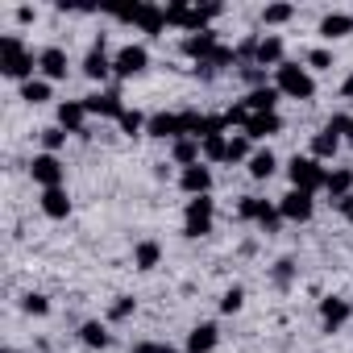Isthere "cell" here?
<instances>
[{
  "mask_svg": "<svg viewBox=\"0 0 353 353\" xmlns=\"http://www.w3.org/2000/svg\"><path fill=\"white\" fill-rule=\"evenodd\" d=\"M0 71H5L9 79H26V83H30L34 54L21 46V38H5V42H0Z\"/></svg>",
  "mask_w": 353,
  "mask_h": 353,
  "instance_id": "cell-1",
  "label": "cell"
},
{
  "mask_svg": "<svg viewBox=\"0 0 353 353\" xmlns=\"http://www.w3.org/2000/svg\"><path fill=\"white\" fill-rule=\"evenodd\" d=\"M221 9L216 5H208V9H188V5H170L166 9V26H183V30H192V34H204V26L216 17Z\"/></svg>",
  "mask_w": 353,
  "mask_h": 353,
  "instance_id": "cell-2",
  "label": "cell"
},
{
  "mask_svg": "<svg viewBox=\"0 0 353 353\" xmlns=\"http://www.w3.org/2000/svg\"><path fill=\"white\" fill-rule=\"evenodd\" d=\"M279 92H287V96H295V100H312L316 83H312V75H307L303 67L283 63V67H279Z\"/></svg>",
  "mask_w": 353,
  "mask_h": 353,
  "instance_id": "cell-3",
  "label": "cell"
},
{
  "mask_svg": "<svg viewBox=\"0 0 353 353\" xmlns=\"http://www.w3.org/2000/svg\"><path fill=\"white\" fill-rule=\"evenodd\" d=\"M324 179H328V174L320 170L316 158H295L291 162V183H295V192H316V188H324Z\"/></svg>",
  "mask_w": 353,
  "mask_h": 353,
  "instance_id": "cell-4",
  "label": "cell"
},
{
  "mask_svg": "<svg viewBox=\"0 0 353 353\" xmlns=\"http://www.w3.org/2000/svg\"><path fill=\"white\" fill-rule=\"evenodd\" d=\"M117 17H121V21L141 26L145 34H158V30L166 26V9H154V5H133V9H121Z\"/></svg>",
  "mask_w": 353,
  "mask_h": 353,
  "instance_id": "cell-5",
  "label": "cell"
},
{
  "mask_svg": "<svg viewBox=\"0 0 353 353\" xmlns=\"http://www.w3.org/2000/svg\"><path fill=\"white\" fill-rule=\"evenodd\" d=\"M188 237H204L208 229H212V200L208 196H196L192 204H188Z\"/></svg>",
  "mask_w": 353,
  "mask_h": 353,
  "instance_id": "cell-6",
  "label": "cell"
},
{
  "mask_svg": "<svg viewBox=\"0 0 353 353\" xmlns=\"http://www.w3.org/2000/svg\"><path fill=\"white\" fill-rule=\"evenodd\" d=\"M30 174H34V183H42L46 192L63 183V166H59V158H54V154H42V158H34Z\"/></svg>",
  "mask_w": 353,
  "mask_h": 353,
  "instance_id": "cell-7",
  "label": "cell"
},
{
  "mask_svg": "<svg viewBox=\"0 0 353 353\" xmlns=\"http://www.w3.org/2000/svg\"><path fill=\"white\" fill-rule=\"evenodd\" d=\"M145 63H150V54H145V46H125V50L117 54V63H112V71H117L121 79H133L137 71H145Z\"/></svg>",
  "mask_w": 353,
  "mask_h": 353,
  "instance_id": "cell-8",
  "label": "cell"
},
{
  "mask_svg": "<svg viewBox=\"0 0 353 353\" xmlns=\"http://www.w3.org/2000/svg\"><path fill=\"white\" fill-rule=\"evenodd\" d=\"M150 133L154 137H183L188 133V112H158L150 121Z\"/></svg>",
  "mask_w": 353,
  "mask_h": 353,
  "instance_id": "cell-9",
  "label": "cell"
},
{
  "mask_svg": "<svg viewBox=\"0 0 353 353\" xmlns=\"http://www.w3.org/2000/svg\"><path fill=\"white\" fill-rule=\"evenodd\" d=\"M241 216H245V221H258L266 233L279 229V208H270L266 200H241Z\"/></svg>",
  "mask_w": 353,
  "mask_h": 353,
  "instance_id": "cell-10",
  "label": "cell"
},
{
  "mask_svg": "<svg viewBox=\"0 0 353 353\" xmlns=\"http://www.w3.org/2000/svg\"><path fill=\"white\" fill-rule=\"evenodd\" d=\"M279 216H287V221H307V216H312V192H287L283 204H279Z\"/></svg>",
  "mask_w": 353,
  "mask_h": 353,
  "instance_id": "cell-11",
  "label": "cell"
},
{
  "mask_svg": "<svg viewBox=\"0 0 353 353\" xmlns=\"http://www.w3.org/2000/svg\"><path fill=\"white\" fill-rule=\"evenodd\" d=\"M212 50H216V34H212V30H204V34H188V38H183V54H192V59H200V63H208Z\"/></svg>",
  "mask_w": 353,
  "mask_h": 353,
  "instance_id": "cell-12",
  "label": "cell"
},
{
  "mask_svg": "<svg viewBox=\"0 0 353 353\" xmlns=\"http://www.w3.org/2000/svg\"><path fill=\"white\" fill-rule=\"evenodd\" d=\"M179 183H183V192H192V196H208V188H212V170L196 162V166L183 170V179H179Z\"/></svg>",
  "mask_w": 353,
  "mask_h": 353,
  "instance_id": "cell-13",
  "label": "cell"
},
{
  "mask_svg": "<svg viewBox=\"0 0 353 353\" xmlns=\"http://www.w3.org/2000/svg\"><path fill=\"white\" fill-rule=\"evenodd\" d=\"M83 108H88V112H96V117H117V121H121V112H125L117 92H100V96H88V100H83Z\"/></svg>",
  "mask_w": 353,
  "mask_h": 353,
  "instance_id": "cell-14",
  "label": "cell"
},
{
  "mask_svg": "<svg viewBox=\"0 0 353 353\" xmlns=\"http://www.w3.org/2000/svg\"><path fill=\"white\" fill-rule=\"evenodd\" d=\"M279 129H283L279 112H250V121H245V137H270Z\"/></svg>",
  "mask_w": 353,
  "mask_h": 353,
  "instance_id": "cell-15",
  "label": "cell"
},
{
  "mask_svg": "<svg viewBox=\"0 0 353 353\" xmlns=\"http://www.w3.org/2000/svg\"><path fill=\"white\" fill-rule=\"evenodd\" d=\"M83 117H88L83 100H67V104H59V125H63L67 133H83Z\"/></svg>",
  "mask_w": 353,
  "mask_h": 353,
  "instance_id": "cell-16",
  "label": "cell"
},
{
  "mask_svg": "<svg viewBox=\"0 0 353 353\" xmlns=\"http://www.w3.org/2000/svg\"><path fill=\"white\" fill-rule=\"evenodd\" d=\"M320 320H324L328 332H336V328L349 320V303H345V299H324V303H320Z\"/></svg>",
  "mask_w": 353,
  "mask_h": 353,
  "instance_id": "cell-17",
  "label": "cell"
},
{
  "mask_svg": "<svg viewBox=\"0 0 353 353\" xmlns=\"http://www.w3.org/2000/svg\"><path fill=\"white\" fill-rule=\"evenodd\" d=\"M38 67L46 71V79H63V75H67V54H63L59 46H50V50L38 54Z\"/></svg>",
  "mask_w": 353,
  "mask_h": 353,
  "instance_id": "cell-18",
  "label": "cell"
},
{
  "mask_svg": "<svg viewBox=\"0 0 353 353\" xmlns=\"http://www.w3.org/2000/svg\"><path fill=\"white\" fill-rule=\"evenodd\" d=\"M83 71L92 75V79H104L108 71H112V63H108V54H104V38L88 50V59H83Z\"/></svg>",
  "mask_w": 353,
  "mask_h": 353,
  "instance_id": "cell-19",
  "label": "cell"
},
{
  "mask_svg": "<svg viewBox=\"0 0 353 353\" xmlns=\"http://www.w3.org/2000/svg\"><path fill=\"white\" fill-rule=\"evenodd\" d=\"M42 212H46V216H54V221H63V216L71 212V200H67V192H63V188H50V192L42 196Z\"/></svg>",
  "mask_w": 353,
  "mask_h": 353,
  "instance_id": "cell-20",
  "label": "cell"
},
{
  "mask_svg": "<svg viewBox=\"0 0 353 353\" xmlns=\"http://www.w3.org/2000/svg\"><path fill=\"white\" fill-rule=\"evenodd\" d=\"M320 34H324V38H345V34H353V17H349V13H328V17L320 21Z\"/></svg>",
  "mask_w": 353,
  "mask_h": 353,
  "instance_id": "cell-21",
  "label": "cell"
},
{
  "mask_svg": "<svg viewBox=\"0 0 353 353\" xmlns=\"http://www.w3.org/2000/svg\"><path fill=\"white\" fill-rule=\"evenodd\" d=\"M274 100H279V88H254V92L245 96V108H254V112H274Z\"/></svg>",
  "mask_w": 353,
  "mask_h": 353,
  "instance_id": "cell-22",
  "label": "cell"
},
{
  "mask_svg": "<svg viewBox=\"0 0 353 353\" xmlns=\"http://www.w3.org/2000/svg\"><path fill=\"white\" fill-rule=\"evenodd\" d=\"M188 349H192V353H208V349H216V324H200V328L188 336Z\"/></svg>",
  "mask_w": 353,
  "mask_h": 353,
  "instance_id": "cell-23",
  "label": "cell"
},
{
  "mask_svg": "<svg viewBox=\"0 0 353 353\" xmlns=\"http://www.w3.org/2000/svg\"><path fill=\"white\" fill-rule=\"evenodd\" d=\"M324 188H328L336 200H345V196H349V188H353V170H332L328 179H324Z\"/></svg>",
  "mask_w": 353,
  "mask_h": 353,
  "instance_id": "cell-24",
  "label": "cell"
},
{
  "mask_svg": "<svg viewBox=\"0 0 353 353\" xmlns=\"http://www.w3.org/2000/svg\"><path fill=\"white\" fill-rule=\"evenodd\" d=\"M250 174H254V179H270V174H274V154L270 150H258L250 158Z\"/></svg>",
  "mask_w": 353,
  "mask_h": 353,
  "instance_id": "cell-25",
  "label": "cell"
},
{
  "mask_svg": "<svg viewBox=\"0 0 353 353\" xmlns=\"http://www.w3.org/2000/svg\"><path fill=\"white\" fill-rule=\"evenodd\" d=\"M258 63H262V67H266V63H279V67H283V42H279V38H262V42H258Z\"/></svg>",
  "mask_w": 353,
  "mask_h": 353,
  "instance_id": "cell-26",
  "label": "cell"
},
{
  "mask_svg": "<svg viewBox=\"0 0 353 353\" xmlns=\"http://www.w3.org/2000/svg\"><path fill=\"white\" fill-rule=\"evenodd\" d=\"M79 336H83L88 349H104V345H108V332H104V324H96V320H88V324L79 328Z\"/></svg>",
  "mask_w": 353,
  "mask_h": 353,
  "instance_id": "cell-27",
  "label": "cell"
},
{
  "mask_svg": "<svg viewBox=\"0 0 353 353\" xmlns=\"http://www.w3.org/2000/svg\"><path fill=\"white\" fill-rule=\"evenodd\" d=\"M21 96L30 104H42V100H50V83L46 79H30V83H21Z\"/></svg>",
  "mask_w": 353,
  "mask_h": 353,
  "instance_id": "cell-28",
  "label": "cell"
},
{
  "mask_svg": "<svg viewBox=\"0 0 353 353\" xmlns=\"http://www.w3.org/2000/svg\"><path fill=\"white\" fill-rule=\"evenodd\" d=\"M196 154H200V141L196 137H179V141H174V158H179V162L196 166Z\"/></svg>",
  "mask_w": 353,
  "mask_h": 353,
  "instance_id": "cell-29",
  "label": "cell"
},
{
  "mask_svg": "<svg viewBox=\"0 0 353 353\" xmlns=\"http://www.w3.org/2000/svg\"><path fill=\"white\" fill-rule=\"evenodd\" d=\"M158 254H162V250H158V241H141L133 258H137V266H141V270H150V266H158Z\"/></svg>",
  "mask_w": 353,
  "mask_h": 353,
  "instance_id": "cell-30",
  "label": "cell"
},
{
  "mask_svg": "<svg viewBox=\"0 0 353 353\" xmlns=\"http://www.w3.org/2000/svg\"><path fill=\"white\" fill-rule=\"evenodd\" d=\"M312 154H316V158H332V154H336V137H332V133H316Z\"/></svg>",
  "mask_w": 353,
  "mask_h": 353,
  "instance_id": "cell-31",
  "label": "cell"
},
{
  "mask_svg": "<svg viewBox=\"0 0 353 353\" xmlns=\"http://www.w3.org/2000/svg\"><path fill=\"white\" fill-rule=\"evenodd\" d=\"M204 154H208V158H216V162H221V158L229 162V141L216 133V137H208V141H204Z\"/></svg>",
  "mask_w": 353,
  "mask_h": 353,
  "instance_id": "cell-32",
  "label": "cell"
},
{
  "mask_svg": "<svg viewBox=\"0 0 353 353\" xmlns=\"http://www.w3.org/2000/svg\"><path fill=\"white\" fill-rule=\"evenodd\" d=\"M241 158H254L250 154V137H233L229 141V162H241Z\"/></svg>",
  "mask_w": 353,
  "mask_h": 353,
  "instance_id": "cell-33",
  "label": "cell"
},
{
  "mask_svg": "<svg viewBox=\"0 0 353 353\" xmlns=\"http://www.w3.org/2000/svg\"><path fill=\"white\" fill-rule=\"evenodd\" d=\"M291 279H295V262L283 258V262L274 266V283H279V287H291Z\"/></svg>",
  "mask_w": 353,
  "mask_h": 353,
  "instance_id": "cell-34",
  "label": "cell"
},
{
  "mask_svg": "<svg viewBox=\"0 0 353 353\" xmlns=\"http://www.w3.org/2000/svg\"><path fill=\"white\" fill-rule=\"evenodd\" d=\"M283 21H291V5H270L266 9V26H283Z\"/></svg>",
  "mask_w": 353,
  "mask_h": 353,
  "instance_id": "cell-35",
  "label": "cell"
},
{
  "mask_svg": "<svg viewBox=\"0 0 353 353\" xmlns=\"http://www.w3.org/2000/svg\"><path fill=\"white\" fill-rule=\"evenodd\" d=\"M241 299H245V291H241V287H229V291H225V299H221V307H225V312H237V307H241Z\"/></svg>",
  "mask_w": 353,
  "mask_h": 353,
  "instance_id": "cell-36",
  "label": "cell"
},
{
  "mask_svg": "<svg viewBox=\"0 0 353 353\" xmlns=\"http://www.w3.org/2000/svg\"><path fill=\"white\" fill-rule=\"evenodd\" d=\"M229 63H233V50H229V46H216V50H212V59H208V67H212V71H216V67H229Z\"/></svg>",
  "mask_w": 353,
  "mask_h": 353,
  "instance_id": "cell-37",
  "label": "cell"
},
{
  "mask_svg": "<svg viewBox=\"0 0 353 353\" xmlns=\"http://www.w3.org/2000/svg\"><path fill=\"white\" fill-rule=\"evenodd\" d=\"M21 307H26L30 316H42V312L50 307V303H46V295H26V303H21Z\"/></svg>",
  "mask_w": 353,
  "mask_h": 353,
  "instance_id": "cell-38",
  "label": "cell"
},
{
  "mask_svg": "<svg viewBox=\"0 0 353 353\" xmlns=\"http://www.w3.org/2000/svg\"><path fill=\"white\" fill-rule=\"evenodd\" d=\"M133 353H179V349H170V345H158V341H141V345H133Z\"/></svg>",
  "mask_w": 353,
  "mask_h": 353,
  "instance_id": "cell-39",
  "label": "cell"
},
{
  "mask_svg": "<svg viewBox=\"0 0 353 353\" xmlns=\"http://www.w3.org/2000/svg\"><path fill=\"white\" fill-rule=\"evenodd\" d=\"M307 63H312L316 71H324V67H332V54H328V50H312V54H307Z\"/></svg>",
  "mask_w": 353,
  "mask_h": 353,
  "instance_id": "cell-40",
  "label": "cell"
},
{
  "mask_svg": "<svg viewBox=\"0 0 353 353\" xmlns=\"http://www.w3.org/2000/svg\"><path fill=\"white\" fill-rule=\"evenodd\" d=\"M121 129L125 133H137L141 129V112H121Z\"/></svg>",
  "mask_w": 353,
  "mask_h": 353,
  "instance_id": "cell-41",
  "label": "cell"
},
{
  "mask_svg": "<svg viewBox=\"0 0 353 353\" xmlns=\"http://www.w3.org/2000/svg\"><path fill=\"white\" fill-rule=\"evenodd\" d=\"M349 125H353V121H345V117H332V121L324 125V133H332V137H336V133H349Z\"/></svg>",
  "mask_w": 353,
  "mask_h": 353,
  "instance_id": "cell-42",
  "label": "cell"
},
{
  "mask_svg": "<svg viewBox=\"0 0 353 353\" xmlns=\"http://www.w3.org/2000/svg\"><path fill=\"white\" fill-rule=\"evenodd\" d=\"M63 137H67L63 129H46V133H42V141H46V150H59V145H63Z\"/></svg>",
  "mask_w": 353,
  "mask_h": 353,
  "instance_id": "cell-43",
  "label": "cell"
},
{
  "mask_svg": "<svg viewBox=\"0 0 353 353\" xmlns=\"http://www.w3.org/2000/svg\"><path fill=\"white\" fill-rule=\"evenodd\" d=\"M129 312H133V299H125V295H121V299L112 303V320H125Z\"/></svg>",
  "mask_w": 353,
  "mask_h": 353,
  "instance_id": "cell-44",
  "label": "cell"
},
{
  "mask_svg": "<svg viewBox=\"0 0 353 353\" xmlns=\"http://www.w3.org/2000/svg\"><path fill=\"white\" fill-rule=\"evenodd\" d=\"M341 92H345V96H353V71H349V79L341 83Z\"/></svg>",
  "mask_w": 353,
  "mask_h": 353,
  "instance_id": "cell-45",
  "label": "cell"
},
{
  "mask_svg": "<svg viewBox=\"0 0 353 353\" xmlns=\"http://www.w3.org/2000/svg\"><path fill=\"white\" fill-rule=\"evenodd\" d=\"M349 133H353V125H349Z\"/></svg>",
  "mask_w": 353,
  "mask_h": 353,
  "instance_id": "cell-46",
  "label": "cell"
}]
</instances>
